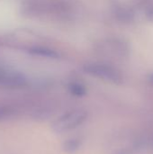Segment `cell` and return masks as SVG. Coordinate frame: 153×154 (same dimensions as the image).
<instances>
[{
    "instance_id": "1",
    "label": "cell",
    "mask_w": 153,
    "mask_h": 154,
    "mask_svg": "<svg viewBox=\"0 0 153 154\" xmlns=\"http://www.w3.org/2000/svg\"><path fill=\"white\" fill-rule=\"evenodd\" d=\"M88 114L82 108L71 109L58 116L51 124V129L54 133L64 134L73 131L87 120Z\"/></svg>"
},
{
    "instance_id": "2",
    "label": "cell",
    "mask_w": 153,
    "mask_h": 154,
    "mask_svg": "<svg viewBox=\"0 0 153 154\" xmlns=\"http://www.w3.org/2000/svg\"><path fill=\"white\" fill-rule=\"evenodd\" d=\"M67 8L68 6L59 0H27L22 5L23 13L29 16L63 13Z\"/></svg>"
},
{
    "instance_id": "3",
    "label": "cell",
    "mask_w": 153,
    "mask_h": 154,
    "mask_svg": "<svg viewBox=\"0 0 153 154\" xmlns=\"http://www.w3.org/2000/svg\"><path fill=\"white\" fill-rule=\"evenodd\" d=\"M83 70L94 78H97L107 82L118 84L122 81V76L119 71L107 64L98 62L88 63L83 67Z\"/></svg>"
},
{
    "instance_id": "4",
    "label": "cell",
    "mask_w": 153,
    "mask_h": 154,
    "mask_svg": "<svg viewBox=\"0 0 153 154\" xmlns=\"http://www.w3.org/2000/svg\"><path fill=\"white\" fill-rule=\"evenodd\" d=\"M27 84L26 77L18 71L0 68V87L6 88H21Z\"/></svg>"
},
{
    "instance_id": "5",
    "label": "cell",
    "mask_w": 153,
    "mask_h": 154,
    "mask_svg": "<svg viewBox=\"0 0 153 154\" xmlns=\"http://www.w3.org/2000/svg\"><path fill=\"white\" fill-rule=\"evenodd\" d=\"M29 53L33 55V56H37V57H42V58H46V59H59L60 58V53L49 47L46 46H33L31 47L29 49Z\"/></svg>"
},
{
    "instance_id": "6",
    "label": "cell",
    "mask_w": 153,
    "mask_h": 154,
    "mask_svg": "<svg viewBox=\"0 0 153 154\" xmlns=\"http://www.w3.org/2000/svg\"><path fill=\"white\" fill-rule=\"evenodd\" d=\"M81 146H82V140L80 138L72 137L64 142L62 148L66 153L74 154L80 150Z\"/></svg>"
},
{
    "instance_id": "7",
    "label": "cell",
    "mask_w": 153,
    "mask_h": 154,
    "mask_svg": "<svg viewBox=\"0 0 153 154\" xmlns=\"http://www.w3.org/2000/svg\"><path fill=\"white\" fill-rule=\"evenodd\" d=\"M68 90L69 92L77 97H82L87 94V88L86 86L79 81H70L68 84Z\"/></svg>"
},
{
    "instance_id": "8",
    "label": "cell",
    "mask_w": 153,
    "mask_h": 154,
    "mask_svg": "<svg viewBox=\"0 0 153 154\" xmlns=\"http://www.w3.org/2000/svg\"><path fill=\"white\" fill-rule=\"evenodd\" d=\"M15 115V110L9 106H0V122L7 120Z\"/></svg>"
}]
</instances>
